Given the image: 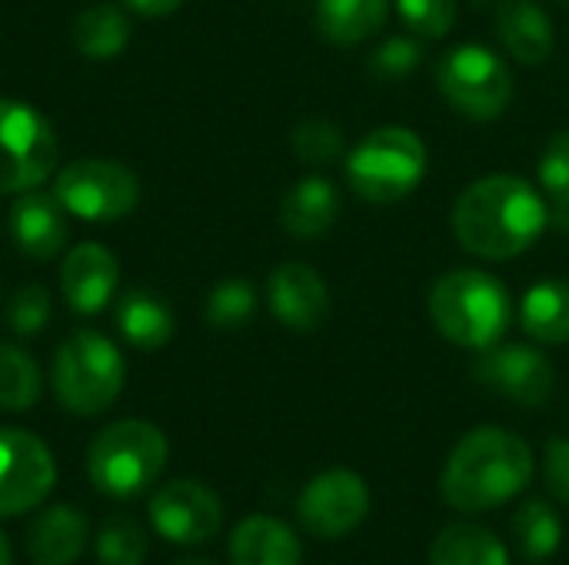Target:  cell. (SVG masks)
Masks as SVG:
<instances>
[{
    "instance_id": "obj_33",
    "label": "cell",
    "mask_w": 569,
    "mask_h": 565,
    "mask_svg": "<svg viewBox=\"0 0 569 565\" xmlns=\"http://www.w3.org/2000/svg\"><path fill=\"white\" fill-rule=\"evenodd\" d=\"M420 63H423V47L417 40H410V37H390V40H383L370 53V60H367V67H370V73L377 80H400V77L413 73Z\"/></svg>"
},
{
    "instance_id": "obj_28",
    "label": "cell",
    "mask_w": 569,
    "mask_h": 565,
    "mask_svg": "<svg viewBox=\"0 0 569 565\" xmlns=\"http://www.w3.org/2000/svg\"><path fill=\"white\" fill-rule=\"evenodd\" d=\"M40 370L13 343H0V410L20 413L40 400Z\"/></svg>"
},
{
    "instance_id": "obj_32",
    "label": "cell",
    "mask_w": 569,
    "mask_h": 565,
    "mask_svg": "<svg viewBox=\"0 0 569 565\" xmlns=\"http://www.w3.org/2000/svg\"><path fill=\"white\" fill-rule=\"evenodd\" d=\"M403 23L417 37H447L457 23V0H397Z\"/></svg>"
},
{
    "instance_id": "obj_25",
    "label": "cell",
    "mask_w": 569,
    "mask_h": 565,
    "mask_svg": "<svg viewBox=\"0 0 569 565\" xmlns=\"http://www.w3.org/2000/svg\"><path fill=\"white\" fill-rule=\"evenodd\" d=\"M130 40V20L113 3L87 7L73 23V43L87 60H113Z\"/></svg>"
},
{
    "instance_id": "obj_26",
    "label": "cell",
    "mask_w": 569,
    "mask_h": 565,
    "mask_svg": "<svg viewBox=\"0 0 569 565\" xmlns=\"http://www.w3.org/2000/svg\"><path fill=\"white\" fill-rule=\"evenodd\" d=\"M510 536H513V546L523 559L543 563V559L557 556V549L563 543V523L550 503L527 500L510 519Z\"/></svg>"
},
{
    "instance_id": "obj_20",
    "label": "cell",
    "mask_w": 569,
    "mask_h": 565,
    "mask_svg": "<svg viewBox=\"0 0 569 565\" xmlns=\"http://www.w3.org/2000/svg\"><path fill=\"white\" fill-rule=\"evenodd\" d=\"M233 565H300L303 546L297 533L273 516H247L230 536Z\"/></svg>"
},
{
    "instance_id": "obj_38",
    "label": "cell",
    "mask_w": 569,
    "mask_h": 565,
    "mask_svg": "<svg viewBox=\"0 0 569 565\" xmlns=\"http://www.w3.org/2000/svg\"><path fill=\"white\" fill-rule=\"evenodd\" d=\"M173 565H213L210 559H203V556H190V559H180V563Z\"/></svg>"
},
{
    "instance_id": "obj_21",
    "label": "cell",
    "mask_w": 569,
    "mask_h": 565,
    "mask_svg": "<svg viewBox=\"0 0 569 565\" xmlns=\"http://www.w3.org/2000/svg\"><path fill=\"white\" fill-rule=\"evenodd\" d=\"M517 320L523 333L543 346H560L569 340V283L563 280H543L533 283L520 306Z\"/></svg>"
},
{
    "instance_id": "obj_7",
    "label": "cell",
    "mask_w": 569,
    "mask_h": 565,
    "mask_svg": "<svg viewBox=\"0 0 569 565\" xmlns=\"http://www.w3.org/2000/svg\"><path fill=\"white\" fill-rule=\"evenodd\" d=\"M440 97L470 120H497L513 100L510 63L483 43H460L437 60Z\"/></svg>"
},
{
    "instance_id": "obj_31",
    "label": "cell",
    "mask_w": 569,
    "mask_h": 565,
    "mask_svg": "<svg viewBox=\"0 0 569 565\" xmlns=\"http://www.w3.org/2000/svg\"><path fill=\"white\" fill-rule=\"evenodd\" d=\"M257 313V286L247 280H223L207 296V323L213 330H240Z\"/></svg>"
},
{
    "instance_id": "obj_2",
    "label": "cell",
    "mask_w": 569,
    "mask_h": 565,
    "mask_svg": "<svg viewBox=\"0 0 569 565\" xmlns=\"http://www.w3.org/2000/svg\"><path fill=\"white\" fill-rule=\"evenodd\" d=\"M537 473L530 443L500 426L470 430L443 463L440 493L460 513H487L520 496Z\"/></svg>"
},
{
    "instance_id": "obj_5",
    "label": "cell",
    "mask_w": 569,
    "mask_h": 565,
    "mask_svg": "<svg viewBox=\"0 0 569 565\" xmlns=\"http://www.w3.org/2000/svg\"><path fill=\"white\" fill-rule=\"evenodd\" d=\"M347 183L357 196L390 206L407 200L427 176V147L407 127L370 130L347 153Z\"/></svg>"
},
{
    "instance_id": "obj_27",
    "label": "cell",
    "mask_w": 569,
    "mask_h": 565,
    "mask_svg": "<svg viewBox=\"0 0 569 565\" xmlns=\"http://www.w3.org/2000/svg\"><path fill=\"white\" fill-rule=\"evenodd\" d=\"M540 190L547 196V210H550V226L569 233V130H560L557 137H550V143L540 153Z\"/></svg>"
},
{
    "instance_id": "obj_39",
    "label": "cell",
    "mask_w": 569,
    "mask_h": 565,
    "mask_svg": "<svg viewBox=\"0 0 569 565\" xmlns=\"http://www.w3.org/2000/svg\"><path fill=\"white\" fill-rule=\"evenodd\" d=\"M567 3H569V0H567Z\"/></svg>"
},
{
    "instance_id": "obj_11",
    "label": "cell",
    "mask_w": 569,
    "mask_h": 565,
    "mask_svg": "<svg viewBox=\"0 0 569 565\" xmlns=\"http://www.w3.org/2000/svg\"><path fill=\"white\" fill-rule=\"evenodd\" d=\"M370 513V490L353 470H327L313 476L300 500H297V516L307 533L320 539H340L353 533Z\"/></svg>"
},
{
    "instance_id": "obj_15",
    "label": "cell",
    "mask_w": 569,
    "mask_h": 565,
    "mask_svg": "<svg viewBox=\"0 0 569 565\" xmlns=\"http://www.w3.org/2000/svg\"><path fill=\"white\" fill-rule=\"evenodd\" d=\"M117 283H120L117 256L100 243L73 246L60 266V290L67 296V306L83 316L100 313L117 293Z\"/></svg>"
},
{
    "instance_id": "obj_9",
    "label": "cell",
    "mask_w": 569,
    "mask_h": 565,
    "mask_svg": "<svg viewBox=\"0 0 569 565\" xmlns=\"http://www.w3.org/2000/svg\"><path fill=\"white\" fill-rule=\"evenodd\" d=\"M53 196L63 203L70 216L90 223H113L137 206L140 183L123 163L87 157L57 173Z\"/></svg>"
},
{
    "instance_id": "obj_24",
    "label": "cell",
    "mask_w": 569,
    "mask_h": 565,
    "mask_svg": "<svg viewBox=\"0 0 569 565\" xmlns=\"http://www.w3.org/2000/svg\"><path fill=\"white\" fill-rule=\"evenodd\" d=\"M430 565H510V553L487 526L450 523L430 546Z\"/></svg>"
},
{
    "instance_id": "obj_30",
    "label": "cell",
    "mask_w": 569,
    "mask_h": 565,
    "mask_svg": "<svg viewBox=\"0 0 569 565\" xmlns=\"http://www.w3.org/2000/svg\"><path fill=\"white\" fill-rule=\"evenodd\" d=\"M290 150L297 160L310 163V167H327L333 160L343 157L347 150V137L337 123L323 120V117H310L303 123L293 127L290 133Z\"/></svg>"
},
{
    "instance_id": "obj_14",
    "label": "cell",
    "mask_w": 569,
    "mask_h": 565,
    "mask_svg": "<svg viewBox=\"0 0 569 565\" xmlns=\"http://www.w3.org/2000/svg\"><path fill=\"white\" fill-rule=\"evenodd\" d=\"M270 313L293 333H317L330 320V286L307 263H283L267 280Z\"/></svg>"
},
{
    "instance_id": "obj_8",
    "label": "cell",
    "mask_w": 569,
    "mask_h": 565,
    "mask_svg": "<svg viewBox=\"0 0 569 565\" xmlns=\"http://www.w3.org/2000/svg\"><path fill=\"white\" fill-rule=\"evenodd\" d=\"M57 163V137L40 110L0 100V193L40 186Z\"/></svg>"
},
{
    "instance_id": "obj_6",
    "label": "cell",
    "mask_w": 569,
    "mask_h": 565,
    "mask_svg": "<svg viewBox=\"0 0 569 565\" xmlns=\"http://www.w3.org/2000/svg\"><path fill=\"white\" fill-rule=\"evenodd\" d=\"M53 396L73 416H97L110 410L123 390L127 366L120 350L93 330L67 336L53 356Z\"/></svg>"
},
{
    "instance_id": "obj_19",
    "label": "cell",
    "mask_w": 569,
    "mask_h": 565,
    "mask_svg": "<svg viewBox=\"0 0 569 565\" xmlns=\"http://www.w3.org/2000/svg\"><path fill=\"white\" fill-rule=\"evenodd\" d=\"M87 549V516L50 506L27 526V556L37 565H70Z\"/></svg>"
},
{
    "instance_id": "obj_10",
    "label": "cell",
    "mask_w": 569,
    "mask_h": 565,
    "mask_svg": "<svg viewBox=\"0 0 569 565\" xmlns=\"http://www.w3.org/2000/svg\"><path fill=\"white\" fill-rule=\"evenodd\" d=\"M57 483V463L47 443L27 430H0V516H20L40 506Z\"/></svg>"
},
{
    "instance_id": "obj_1",
    "label": "cell",
    "mask_w": 569,
    "mask_h": 565,
    "mask_svg": "<svg viewBox=\"0 0 569 565\" xmlns=\"http://www.w3.org/2000/svg\"><path fill=\"white\" fill-rule=\"evenodd\" d=\"M453 236L480 260L523 256L550 226L547 196L510 173H493L470 183L453 203Z\"/></svg>"
},
{
    "instance_id": "obj_4",
    "label": "cell",
    "mask_w": 569,
    "mask_h": 565,
    "mask_svg": "<svg viewBox=\"0 0 569 565\" xmlns=\"http://www.w3.org/2000/svg\"><path fill=\"white\" fill-rule=\"evenodd\" d=\"M170 456L167 436L147 420H117L103 426L87 450L90 483L110 500L147 493Z\"/></svg>"
},
{
    "instance_id": "obj_22",
    "label": "cell",
    "mask_w": 569,
    "mask_h": 565,
    "mask_svg": "<svg viewBox=\"0 0 569 565\" xmlns=\"http://www.w3.org/2000/svg\"><path fill=\"white\" fill-rule=\"evenodd\" d=\"M390 0H317V30L337 47H357L383 30Z\"/></svg>"
},
{
    "instance_id": "obj_3",
    "label": "cell",
    "mask_w": 569,
    "mask_h": 565,
    "mask_svg": "<svg viewBox=\"0 0 569 565\" xmlns=\"http://www.w3.org/2000/svg\"><path fill=\"white\" fill-rule=\"evenodd\" d=\"M427 310L443 340L477 353L497 346L517 316L510 290L473 266L443 273L430 290Z\"/></svg>"
},
{
    "instance_id": "obj_35",
    "label": "cell",
    "mask_w": 569,
    "mask_h": 565,
    "mask_svg": "<svg viewBox=\"0 0 569 565\" xmlns=\"http://www.w3.org/2000/svg\"><path fill=\"white\" fill-rule=\"evenodd\" d=\"M543 476H547V490H550V496H557L560 503H567L569 506V440L567 436H553V440L547 443Z\"/></svg>"
},
{
    "instance_id": "obj_13",
    "label": "cell",
    "mask_w": 569,
    "mask_h": 565,
    "mask_svg": "<svg viewBox=\"0 0 569 565\" xmlns=\"http://www.w3.org/2000/svg\"><path fill=\"white\" fill-rule=\"evenodd\" d=\"M147 516L167 543L200 546L220 533L223 503L210 486H203L197 480H177V483L160 486L150 496Z\"/></svg>"
},
{
    "instance_id": "obj_37",
    "label": "cell",
    "mask_w": 569,
    "mask_h": 565,
    "mask_svg": "<svg viewBox=\"0 0 569 565\" xmlns=\"http://www.w3.org/2000/svg\"><path fill=\"white\" fill-rule=\"evenodd\" d=\"M0 565H13V556H10V543L7 536L0 533Z\"/></svg>"
},
{
    "instance_id": "obj_23",
    "label": "cell",
    "mask_w": 569,
    "mask_h": 565,
    "mask_svg": "<svg viewBox=\"0 0 569 565\" xmlns=\"http://www.w3.org/2000/svg\"><path fill=\"white\" fill-rule=\"evenodd\" d=\"M117 326L123 340L143 353H153L170 343L173 336V313L157 293L147 290H127L117 306Z\"/></svg>"
},
{
    "instance_id": "obj_17",
    "label": "cell",
    "mask_w": 569,
    "mask_h": 565,
    "mask_svg": "<svg viewBox=\"0 0 569 565\" xmlns=\"http://www.w3.org/2000/svg\"><path fill=\"white\" fill-rule=\"evenodd\" d=\"M497 33L507 47V53L523 63L537 67L550 60L557 33L550 13L537 0H500L497 3Z\"/></svg>"
},
{
    "instance_id": "obj_36",
    "label": "cell",
    "mask_w": 569,
    "mask_h": 565,
    "mask_svg": "<svg viewBox=\"0 0 569 565\" xmlns=\"http://www.w3.org/2000/svg\"><path fill=\"white\" fill-rule=\"evenodd\" d=\"M133 13H140V17H167V13H173L183 0H123Z\"/></svg>"
},
{
    "instance_id": "obj_29",
    "label": "cell",
    "mask_w": 569,
    "mask_h": 565,
    "mask_svg": "<svg viewBox=\"0 0 569 565\" xmlns=\"http://www.w3.org/2000/svg\"><path fill=\"white\" fill-rule=\"evenodd\" d=\"M93 553L100 565H143L147 559V533L130 516H113L100 526L93 539Z\"/></svg>"
},
{
    "instance_id": "obj_16",
    "label": "cell",
    "mask_w": 569,
    "mask_h": 565,
    "mask_svg": "<svg viewBox=\"0 0 569 565\" xmlns=\"http://www.w3.org/2000/svg\"><path fill=\"white\" fill-rule=\"evenodd\" d=\"M10 236L20 253L33 260H50L63 250L70 226L67 210L57 196H43L33 190H23L10 210Z\"/></svg>"
},
{
    "instance_id": "obj_34",
    "label": "cell",
    "mask_w": 569,
    "mask_h": 565,
    "mask_svg": "<svg viewBox=\"0 0 569 565\" xmlns=\"http://www.w3.org/2000/svg\"><path fill=\"white\" fill-rule=\"evenodd\" d=\"M7 320H10V330L17 336H33L47 326L50 320V293L37 283L30 286H20L10 300V310H7Z\"/></svg>"
},
{
    "instance_id": "obj_18",
    "label": "cell",
    "mask_w": 569,
    "mask_h": 565,
    "mask_svg": "<svg viewBox=\"0 0 569 565\" xmlns=\"http://www.w3.org/2000/svg\"><path fill=\"white\" fill-rule=\"evenodd\" d=\"M340 216V193L323 176L297 180L280 200V226L297 240H320Z\"/></svg>"
},
{
    "instance_id": "obj_12",
    "label": "cell",
    "mask_w": 569,
    "mask_h": 565,
    "mask_svg": "<svg viewBox=\"0 0 569 565\" xmlns=\"http://www.w3.org/2000/svg\"><path fill=\"white\" fill-rule=\"evenodd\" d=\"M473 380L520 406H543L557 390L553 363L540 350L523 343H507V346L497 343L483 350L480 360L473 363Z\"/></svg>"
}]
</instances>
